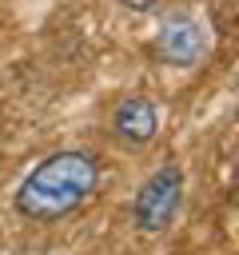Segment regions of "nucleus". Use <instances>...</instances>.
Returning <instances> with one entry per match:
<instances>
[{
  "label": "nucleus",
  "instance_id": "f257e3e1",
  "mask_svg": "<svg viewBox=\"0 0 239 255\" xmlns=\"http://www.w3.org/2000/svg\"><path fill=\"white\" fill-rule=\"evenodd\" d=\"M100 191V159L80 147L44 155L16 187V211L32 223H56Z\"/></svg>",
  "mask_w": 239,
  "mask_h": 255
},
{
  "label": "nucleus",
  "instance_id": "f03ea898",
  "mask_svg": "<svg viewBox=\"0 0 239 255\" xmlns=\"http://www.w3.org/2000/svg\"><path fill=\"white\" fill-rule=\"evenodd\" d=\"M183 203V171L175 163H163L159 171H151L143 179V187L135 191V203H131V215H135V227L143 235H159L171 227L175 211Z\"/></svg>",
  "mask_w": 239,
  "mask_h": 255
},
{
  "label": "nucleus",
  "instance_id": "7ed1b4c3",
  "mask_svg": "<svg viewBox=\"0 0 239 255\" xmlns=\"http://www.w3.org/2000/svg\"><path fill=\"white\" fill-rule=\"evenodd\" d=\"M151 48L171 68H195L207 56V32H203V24L191 12L175 8V12H167L159 20V32H155V44Z\"/></svg>",
  "mask_w": 239,
  "mask_h": 255
},
{
  "label": "nucleus",
  "instance_id": "20e7f679",
  "mask_svg": "<svg viewBox=\"0 0 239 255\" xmlns=\"http://www.w3.org/2000/svg\"><path fill=\"white\" fill-rule=\"evenodd\" d=\"M159 131V112L147 96H123L112 108V135L127 147H147Z\"/></svg>",
  "mask_w": 239,
  "mask_h": 255
},
{
  "label": "nucleus",
  "instance_id": "39448f33",
  "mask_svg": "<svg viewBox=\"0 0 239 255\" xmlns=\"http://www.w3.org/2000/svg\"><path fill=\"white\" fill-rule=\"evenodd\" d=\"M123 4H127L131 12H151V8L159 4V0H123Z\"/></svg>",
  "mask_w": 239,
  "mask_h": 255
}]
</instances>
